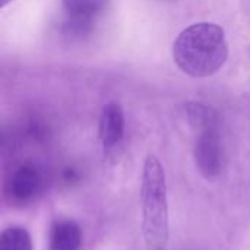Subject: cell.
<instances>
[{
  "instance_id": "1",
  "label": "cell",
  "mask_w": 250,
  "mask_h": 250,
  "mask_svg": "<svg viewBox=\"0 0 250 250\" xmlns=\"http://www.w3.org/2000/svg\"><path fill=\"white\" fill-rule=\"evenodd\" d=\"M229 57L224 29L217 23L201 22L183 29L173 44L176 66L192 78L215 75Z\"/></svg>"
},
{
  "instance_id": "2",
  "label": "cell",
  "mask_w": 250,
  "mask_h": 250,
  "mask_svg": "<svg viewBox=\"0 0 250 250\" xmlns=\"http://www.w3.org/2000/svg\"><path fill=\"white\" fill-rule=\"evenodd\" d=\"M141 198L146 250H168L170 224L167 185L163 166L154 155H149L144 166Z\"/></svg>"
},
{
  "instance_id": "3",
  "label": "cell",
  "mask_w": 250,
  "mask_h": 250,
  "mask_svg": "<svg viewBox=\"0 0 250 250\" xmlns=\"http://www.w3.org/2000/svg\"><path fill=\"white\" fill-rule=\"evenodd\" d=\"M195 161L199 171L211 179L220 174L223 166V149L215 127L205 129L195 144Z\"/></svg>"
},
{
  "instance_id": "4",
  "label": "cell",
  "mask_w": 250,
  "mask_h": 250,
  "mask_svg": "<svg viewBox=\"0 0 250 250\" xmlns=\"http://www.w3.org/2000/svg\"><path fill=\"white\" fill-rule=\"evenodd\" d=\"M125 132V116L119 103H108L100 116L98 133L104 148L117 145Z\"/></svg>"
},
{
  "instance_id": "5",
  "label": "cell",
  "mask_w": 250,
  "mask_h": 250,
  "mask_svg": "<svg viewBox=\"0 0 250 250\" xmlns=\"http://www.w3.org/2000/svg\"><path fill=\"white\" fill-rule=\"evenodd\" d=\"M41 183L40 174L34 167L23 166L19 167L10 177L9 192L15 199L25 201L35 195Z\"/></svg>"
},
{
  "instance_id": "6",
  "label": "cell",
  "mask_w": 250,
  "mask_h": 250,
  "mask_svg": "<svg viewBox=\"0 0 250 250\" xmlns=\"http://www.w3.org/2000/svg\"><path fill=\"white\" fill-rule=\"evenodd\" d=\"M53 250H78L81 246V230L73 221H62L53 230Z\"/></svg>"
},
{
  "instance_id": "7",
  "label": "cell",
  "mask_w": 250,
  "mask_h": 250,
  "mask_svg": "<svg viewBox=\"0 0 250 250\" xmlns=\"http://www.w3.org/2000/svg\"><path fill=\"white\" fill-rule=\"evenodd\" d=\"M64 9L76 19H88L103 12L108 0H62Z\"/></svg>"
},
{
  "instance_id": "8",
  "label": "cell",
  "mask_w": 250,
  "mask_h": 250,
  "mask_svg": "<svg viewBox=\"0 0 250 250\" xmlns=\"http://www.w3.org/2000/svg\"><path fill=\"white\" fill-rule=\"evenodd\" d=\"M185 110H186V116H188L189 122L193 126L201 127L202 130L215 127L217 117L214 116V111L209 107H207L201 103H188Z\"/></svg>"
},
{
  "instance_id": "9",
  "label": "cell",
  "mask_w": 250,
  "mask_h": 250,
  "mask_svg": "<svg viewBox=\"0 0 250 250\" xmlns=\"http://www.w3.org/2000/svg\"><path fill=\"white\" fill-rule=\"evenodd\" d=\"M0 250H32V242L26 230L12 227L3 231L0 239Z\"/></svg>"
},
{
  "instance_id": "10",
  "label": "cell",
  "mask_w": 250,
  "mask_h": 250,
  "mask_svg": "<svg viewBox=\"0 0 250 250\" xmlns=\"http://www.w3.org/2000/svg\"><path fill=\"white\" fill-rule=\"evenodd\" d=\"M10 1H13V0H1V1H0V7H1V9H3V7H6Z\"/></svg>"
}]
</instances>
